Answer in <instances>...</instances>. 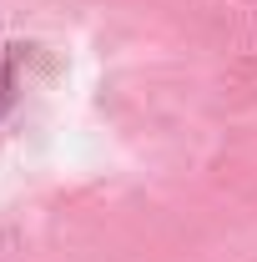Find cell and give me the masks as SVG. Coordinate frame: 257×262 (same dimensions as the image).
<instances>
[{
    "instance_id": "cell-1",
    "label": "cell",
    "mask_w": 257,
    "mask_h": 262,
    "mask_svg": "<svg viewBox=\"0 0 257 262\" xmlns=\"http://www.w3.org/2000/svg\"><path fill=\"white\" fill-rule=\"evenodd\" d=\"M0 91H5V81H0Z\"/></svg>"
}]
</instances>
